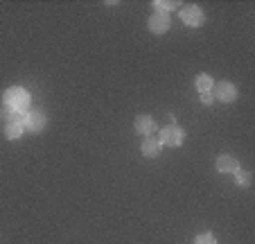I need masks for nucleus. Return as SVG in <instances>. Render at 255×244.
<instances>
[{"label":"nucleus","mask_w":255,"mask_h":244,"mask_svg":"<svg viewBox=\"0 0 255 244\" xmlns=\"http://www.w3.org/2000/svg\"><path fill=\"white\" fill-rule=\"evenodd\" d=\"M194 244H217V240L212 233H201L194 238Z\"/></svg>","instance_id":"nucleus-14"},{"label":"nucleus","mask_w":255,"mask_h":244,"mask_svg":"<svg viewBox=\"0 0 255 244\" xmlns=\"http://www.w3.org/2000/svg\"><path fill=\"white\" fill-rule=\"evenodd\" d=\"M194 86H197L199 95H201V93H212L215 79H212L210 75H206V72H201V75H197V79H194Z\"/></svg>","instance_id":"nucleus-11"},{"label":"nucleus","mask_w":255,"mask_h":244,"mask_svg":"<svg viewBox=\"0 0 255 244\" xmlns=\"http://www.w3.org/2000/svg\"><path fill=\"white\" fill-rule=\"evenodd\" d=\"M174 7H178V2H172V0H154V9L160 11V14H169V11L174 9Z\"/></svg>","instance_id":"nucleus-12"},{"label":"nucleus","mask_w":255,"mask_h":244,"mask_svg":"<svg viewBox=\"0 0 255 244\" xmlns=\"http://www.w3.org/2000/svg\"><path fill=\"white\" fill-rule=\"evenodd\" d=\"M160 149H163V145L158 143V138H151V136H147V138L142 140V154L149 158H156L160 154Z\"/></svg>","instance_id":"nucleus-9"},{"label":"nucleus","mask_w":255,"mask_h":244,"mask_svg":"<svg viewBox=\"0 0 255 244\" xmlns=\"http://www.w3.org/2000/svg\"><path fill=\"white\" fill-rule=\"evenodd\" d=\"M23 134H25V127H23V122H20V120H11V122H7V125H5L7 140H18Z\"/></svg>","instance_id":"nucleus-10"},{"label":"nucleus","mask_w":255,"mask_h":244,"mask_svg":"<svg viewBox=\"0 0 255 244\" xmlns=\"http://www.w3.org/2000/svg\"><path fill=\"white\" fill-rule=\"evenodd\" d=\"M235 181H237V186L249 188V186H251V172H244V170L235 172Z\"/></svg>","instance_id":"nucleus-13"},{"label":"nucleus","mask_w":255,"mask_h":244,"mask_svg":"<svg viewBox=\"0 0 255 244\" xmlns=\"http://www.w3.org/2000/svg\"><path fill=\"white\" fill-rule=\"evenodd\" d=\"M212 95H215V100L224 102V104H231V102L237 100V86L231 84V81H219L212 88Z\"/></svg>","instance_id":"nucleus-4"},{"label":"nucleus","mask_w":255,"mask_h":244,"mask_svg":"<svg viewBox=\"0 0 255 244\" xmlns=\"http://www.w3.org/2000/svg\"><path fill=\"white\" fill-rule=\"evenodd\" d=\"M135 131L142 136H151L156 131V122L151 115H138L135 118Z\"/></svg>","instance_id":"nucleus-8"},{"label":"nucleus","mask_w":255,"mask_h":244,"mask_svg":"<svg viewBox=\"0 0 255 244\" xmlns=\"http://www.w3.org/2000/svg\"><path fill=\"white\" fill-rule=\"evenodd\" d=\"M29 93L20 86H11L5 91V97H2V118H7V122L11 120H20L25 113L29 111Z\"/></svg>","instance_id":"nucleus-1"},{"label":"nucleus","mask_w":255,"mask_h":244,"mask_svg":"<svg viewBox=\"0 0 255 244\" xmlns=\"http://www.w3.org/2000/svg\"><path fill=\"white\" fill-rule=\"evenodd\" d=\"M172 27V20H169V14H160V11H154L149 16V29L154 34H165Z\"/></svg>","instance_id":"nucleus-6"},{"label":"nucleus","mask_w":255,"mask_h":244,"mask_svg":"<svg viewBox=\"0 0 255 244\" xmlns=\"http://www.w3.org/2000/svg\"><path fill=\"white\" fill-rule=\"evenodd\" d=\"M201 102L206 106H210L212 102H215V95H212V93H201Z\"/></svg>","instance_id":"nucleus-15"},{"label":"nucleus","mask_w":255,"mask_h":244,"mask_svg":"<svg viewBox=\"0 0 255 244\" xmlns=\"http://www.w3.org/2000/svg\"><path fill=\"white\" fill-rule=\"evenodd\" d=\"M20 122H23V127L29 131H43L45 125H48V118H45V113L41 109H32L20 118Z\"/></svg>","instance_id":"nucleus-3"},{"label":"nucleus","mask_w":255,"mask_h":244,"mask_svg":"<svg viewBox=\"0 0 255 244\" xmlns=\"http://www.w3.org/2000/svg\"><path fill=\"white\" fill-rule=\"evenodd\" d=\"M183 140H185V134H183V129H181L178 125H167V127L160 129L158 143L165 145V147H181Z\"/></svg>","instance_id":"nucleus-2"},{"label":"nucleus","mask_w":255,"mask_h":244,"mask_svg":"<svg viewBox=\"0 0 255 244\" xmlns=\"http://www.w3.org/2000/svg\"><path fill=\"white\" fill-rule=\"evenodd\" d=\"M240 163H237V158L233 156H219L217 158V172H222V174H235L240 172Z\"/></svg>","instance_id":"nucleus-7"},{"label":"nucleus","mask_w":255,"mask_h":244,"mask_svg":"<svg viewBox=\"0 0 255 244\" xmlns=\"http://www.w3.org/2000/svg\"><path fill=\"white\" fill-rule=\"evenodd\" d=\"M181 20H183L188 27H201V23L206 20V16H203V9L197 5H188L181 9Z\"/></svg>","instance_id":"nucleus-5"}]
</instances>
